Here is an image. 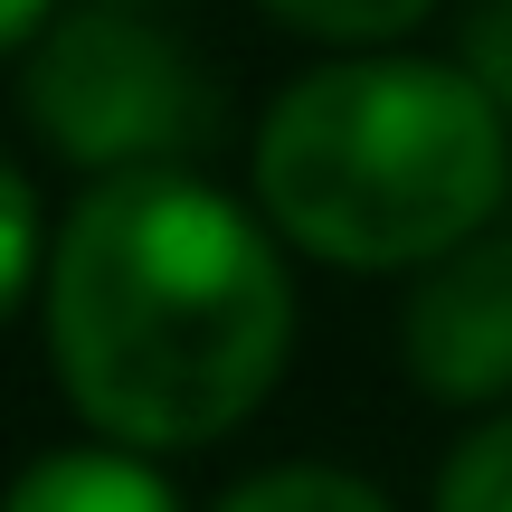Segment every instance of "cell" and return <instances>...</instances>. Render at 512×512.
<instances>
[{"mask_svg": "<svg viewBox=\"0 0 512 512\" xmlns=\"http://www.w3.org/2000/svg\"><path fill=\"white\" fill-rule=\"evenodd\" d=\"M219 512H389V494L342 465H275V475H247Z\"/></svg>", "mask_w": 512, "mask_h": 512, "instance_id": "cell-6", "label": "cell"}, {"mask_svg": "<svg viewBox=\"0 0 512 512\" xmlns=\"http://www.w3.org/2000/svg\"><path fill=\"white\" fill-rule=\"evenodd\" d=\"M48 38V0H0V57Z\"/></svg>", "mask_w": 512, "mask_h": 512, "instance_id": "cell-11", "label": "cell"}, {"mask_svg": "<svg viewBox=\"0 0 512 512\" xmlns=\"http://www.w3.org/2000/svg\"><path fill=\"white\" fill-rule=\"evenodd\" d=\"M105 10H152V0H105Z\"/></svg>", "mask_w": 512, "mask_h": 512, "instance_id": "cell-12", "label": "cell"}, {"mask_svg": "<svg viewBox=\"0 0 512 512\" xmlns=\"http://www.w3.org/2000/svg\"><path fill=\"white\" fill-rule=\"evenodd\" d=\"M38 256H48V228H38V190L19 162H0V323L19 313V294L38 285Z\"/></svg>", "mask_w": 512, "mask_h": 512, "instance_id": "cell-9", "label": "cell"}, {"mask_svg": "<svg viewBox=\"0 0 512 512\" xmlns=\"http://www.w3.org/2000/svg\"><path fill=\"white\" fill-rule=\"evenodd\" d=\"M465 76L512 114V0H484V10L465 19Z\"/></svg>", "mask_w": 512, "mask_h": 512, "instance_id": "cell-10", "label": "cell"}, {"mask_svg": "<svg viewBox=\"0 0 512 512\" xmlns=\"http://www.w3.org/2000/svg\"><path fill=\"white\" fill-rule=\"evenodd\" d=\"M437 512H512V408H503V418H484L475 437L446 456Z\"/></svg>", "mask_w": 512, "mask_h": 512, "instance_id": "cell-8", "label": "cell"}, {"mask_svg": "<svg viewBox=\"0 0 512 512\" xmlns=\"http://www.w3.org/2000/svg\"><path fill=\"white\" fill-rule=\"evenodd\" d=\"M19 114L57 162L124 181V171H190L219 143V76L143 10H67L29 48Z\"/></svg>", "mask_w": 512, "mask_h": 512, "instance_id": "cell-3", "label": "cell"}, {"mask_svg": "<svg viewBox=\"0 0 512 512\" xmlns=\"http://www.w3.org/2000/svg\"><path fill=\"white\" fill-rule=\"evenodd\" d=\"M512 200L503 105L437 57H342L256 124V209L323 266H437Z\"/></svg>", "mask_w": 512, "mask_h": 512, "instance_id": "cell-2", "label": "cell"}, {"mask_svg": "<svg viewBox=\"0 0 512 512\" xmlns=\"http://www.w3.org/2000/svg\"><path fill=\"white\" fill-rule=\"evenodd\" d=\"M0 512H181V494L133 446H57L10 484Z\"/></svg>", "mask_w": 512, "mask_h": 512, "instance_id": "cell-5", "label": "cell"}, {"mask_svg": "<svg viewBox=\"0 0 512 512\" xmlns=\"http://www.w3.org/2000/svg\"><path fill=\"white\" fill-rule=\"evenodd\" d=\"M285 29L332 38V48H380V38H408L437 0H266Z\"/></svg>", "mask_w": 512, "mask_h": 512, "instance_id": "cell-7", "label": "cell"}, {"mask_svg": "<svg viewBox=\"0 0 512 512\" xmlns=\"http://www.w3.org/2000/svg\"><path fill=\"white\" fill-rule=\"evenodd\" d=\"M294 351L275 228L200 171H124L67 209L48 256V361L76 418L133 456L256 418Z\"/></svg>", "mask_w": 512, "mask_h": 512, "instance_id": "cell-1", "label": "cell"}, {"mask_svg": "<svg viewBox=\"0 0 512 512\" xmlns=\"http://www.w3.org/2000/svg\"><path fill=\"white\" fill-rule=\"evenodd\" d=\"M399 361L437 408L512 399V238H465L456 256L418 266V294L399 313Z\"/></svg>", "mask_w": 512, "mask_h": 512, "instance_id": "cell-4", "label": "cell"}]
</instances>
